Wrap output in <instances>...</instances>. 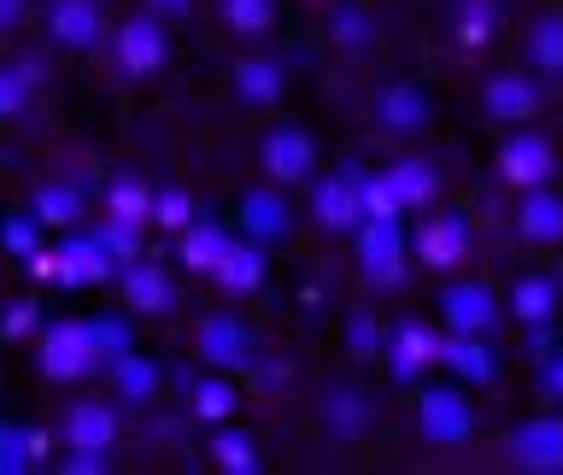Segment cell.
Returning a JSON list of instances; mask_svg holds the SVG:
<instances>
[{
    "mask_svg": "<svg viewBox=\"0 0 563 475\" xmlns=\"http://www.w3.org/2000/svg\"><path fill=\"white\" fill-rule=\"evenodd\" d=\"M106 358L95 341V323H47L42 329V376L47 382H77Z\"/></svg>",
    "mask_w": 563,
    "mask_h": 475,
    "instance_id": "cell-1",
    "label": "cell"
},
{
    "mask_svg": "<svg viewBox=\"0 0 563 475\" xmlns=\"http://www.w3.org/2000/svg\"><path fill=\"white\" fill-rule=\"evenodd\" d=\"M311 218L329 229V235H352L364 223V170L358 165H341L329 170L311 194Z\"/></svg>",
    "mask_w": 563,
    "mask_h": 475,
    "instance_id": "cell-2",
    "label": "cell"
},
{
    "mask_svg": "<svg viewBox=\"0 0 563 475\" xmlns=\"http://www.w3.org/2000/svg\"><path fill=\"white\" fill-rule=\"evenodd\" d=\"M352 235H358L364 276L376 281V288H399L405 281V229H399V218H364Z\"/></svg>",
    "mask_w": 563,
    "mask_h": 475,
    "instance_id": "cell-3",
    "label": "cell"
},
{
    "mask_svg": "<svg viewBox=\"0 0 563 475\" xmlns=\"http://www.w3.org/2000/svg\"><path fill=\"white\" fill-rule=\"evenodd\" d=\"M417 434L429 440V446H464L475 434L470 399L457 394V387H429V394L417 399Z\"/></svg>",
    "mask_w": 563,
    "mask_h": 475,
    "instance_id": "cell-4",
    "label": "cell"
},
{
    "mask_svg": "<svg viewBox=\"0 0 563 475\" xmlns=\"http://www.w3.org/2000/svg\"><path fill=\"white\" fill-rule=\"evenodd\" d=\"M499 176H505L510 188H522V194L528 188H545L558 176V147L545 135H534V130H517L499 147Z\"/></svg>",
    "mask_w": 563,
    "mask_h": 475,
    "instance_id": "cell-5",
    "label": "cell"
},
{
    "mask_svg": "<svg viewBox=\"0 0 563 475\" xmlns=\"http://www.w3.org/2000/svg\"><path fill=\"white\" fill-rule=\"evenodd\" d=\"M112 53H118V65H123V77H153L158 65H165V24H158V12H141L130 18L118 35H112Z\"/></svg>",
    "mask_w": 563,
    "mask_h": 475,
    "instance_id": "cell-6",
    "label": "cell"
},
{
    "mask_svg": "<svg viewBox=\"0 0 563 475\" xmlns=\"http://www.w3.org/2000/svg\"><path fill=\"white\" fill-rule=\"evenodd\" d=\"M411 253L422 258V270H457L470 258V223L457 211H440L411 235Z\"/></svg>",
    "mask_w": 563,
    "mask_h": 475,
    "instance_id": "cell-7",
    "label": "cell"
},
{
    "mask_svg": "<svg viewBox=\"0 0 563 475\" xmlns=\"http://www.w3.org/2000/svg\"><path fill=\"white\" fill-rule=\"evenodd\" d=\"M510 457H517V470L558 475L563 470V417H528L510 434Z\"/></svg>",
    "mask_w": 563,
    "mask_h": 475,
    "instance_id": "cell-8",
    "label": "cell"
},
{
    "mask_svg": "<svg viewBox=\"0 0 563 475\" xmlns=\"http://www.w3.org/2000/svg\"><path fill=\"white\" fill-rule=\"evenodd\" d=\"M387 364H394L399 382H417L422 369L440 364V334L422 323V317H405V323H394V334H387Z\"/></svg>",
    "mask_w": 563,
    "mask_h": 475,
    "instance_id": "cell-9",
    "label": "cell"
},
{
    "mask_svg": "<svg viewBox=\"0 0 563 475\" xmlns=\"http://www.w3.org/2000/svg\"><path fill=\"white\" fill-rule=\"evenodd\" d=\"M440 317H446L452 334H487L499 323V299H493V288H482V281H452V288L440 294Z\"/></svg>",
    "mask_w": 563,
    "mask_h": 475,
    "instance_id": "cell-10",
    "label": "cell"
},
{
    "mask_svg": "<svg viewBox=\"0 0 563 475\" xmlns=\"http://www.w3.org/2000/svg\"><path fill=\"white\" fill-rule=\"evenodd\" d=\"M482 106H487V118H499V123H528L540 112V82L522 77V70H499V77L482 82Z\"/></svg>",
    "mask_w": 563,
    "mask_h": 475,
    "instance_id": "cell-11",
    "label": "cell"
},
{
    "mask_svg": "<svg viewBox=\"0 0 563 475\" xmlns=\"http://www.w3.org/2000/svg\"><path fill=\"white\" fill-rule=\"evenodd\" d=\"M311 165H317V147H311L306 130H271V135H264V170H271L282 188L306 183Z\"/></svg>",
    "mask_w": 563,
    "mask_h": 475,
    "instance_id": "cell-12",
    "label": "cell"
},
{
    "mask_svg": "<svg viewBox=\"0 0 563 475\" xmlns=\"http://www.w3.org/2000/svg\"><path fill=\"white\" fill-rule=\"evenodd\" d=\"M429 118H434V106H429V95H422L417 82H387L376 95V123L387 135H417Z\"/></svg>",
    "mask_w": 563,
    "mask_h": 475,
    "instance_id": "cell-13",
    "label": "cell"
},
{
    "mask_svg": "<svg viewBox=\"0 0 563 475\" xmlns=\"http://www.w3.org/2000/svg\"><path fill=\"white\" fill-rule=\"evenodd\" d=\"M47 35L59 47H95L106 35V18L95 0H47Z\"/></svg>",
    "mask_w": 563,
    "mask_h": 475,
    "instance_id": "cell-14",
    "label": "cell"
},
{
    "mask_svg": "<svg viewBox=\"0 0 563 475\" xmlns=\"http://www.w3.org/2000/svg\"><path fill=\"white\" fill-rule=\"evenodd\" d=\"M288 229H294V211H288V200L282 194H271V188H253L241 200V235L246 241H288Z\"/></svg>",
    "mask_w": 563,
    "mask_h": 475,
    "instance_id": "cell-15",
    "label": "cell"
},
{
    "mask_svg": "<svg viewBox=\"0 0 563 475\" xmlns=\"http://www.w3.org/2000/svg\"><path fill=\"white\" fill-rule=\"evenodd\" d=\"M517 235L534 246H558L563 241V194L552 188H528L517 206Z\"/></svg>",
    "mask_w": 563,
    "mask_h": 475,
    "instance_id": "cell-16",
    "label": "cell"
},
{
    "mask_svg": "<svg viewBox=\"0 0 563 475\" xmlns=\"http://www.w3.org/2000/svg\"><path fill=\"white\" fill-rule=\"evenodd\" d=\"M112 440H118L112 405L82 399V405H70V411H65V446H70V452H106Z\"/></svg>",
    "mask_w": 563,
    "mask_h": 475,
    "instance_id": "cell-17",
    "label": "cell"
},
{
    "mask_svg": "<svg viewBox=\"0 0 563 475\" xmlns=\"http://www.w3.org/2000/svg\"><path fill=\"white\" fill-rule=\"evenodd\" d=\"M112 253H106V241L100 235H70L59 253H53V276L59 281H100V276H112Z\"/></svg>",
    "mask_w": 563,
    "mask_h": 475,
    "instance_id": "cell-18",
    "label": "cell"
},
{
    "mask_svg": "<svg viewBox=\"0 0 563 475\" xmlns=\"http://www.w3.org/2000/svg\"><path fill=\"white\" fill-rule=\"evenodd\" d=\"M218 288L223 294H258V281H264V246L258 241H246V235H229L223 246V258H218Z\"/></svg>",
    "mask_w": 563,
    "mask_h": 475,
    "instance_id": "cell-19",
    "label": "cell"
},
{
    "mask_svg": "<svg viewBox=\"0 0 563 475\" xmlns=\"http://www.w3.org/2000/svg\"><path fill=\"white\" fill-rule=\"evenodd\" d=\"M440 364H446L457 382L487 387V382H493V352H487V334H440Z\"/></svg>",
    "mask_w": 563,
    "mask_h": 475,
    "instance_id": "cell-20",
    "label": "cell"
},
{
    "mask_svg": "<svg viewBox=\"0 0 563 475\" xmlns=\"http://www.w3.org/2000/svg\"><path fill=\"white\" fill-rule=\"evenodd\" d=\"M123 299H130V311L141 317H158V311H170V276L165 270H153V264H123Z\"/></svg>",
    "mask_w": 563,
    "mask_h": 475,
    "instance_id": "cell-21",
    "label": "cell"
},
{
    "mask_svg": "<svg viewBox=\"0 0 563 475\" xmlns=\"http://www.w3.org/2000/svg\"><path fill=\"white\" fill-rule=\"evenodd\" d=\"M246 352H253V341H246V329L235 323V317H206V323H200V358L206 364H246Z\"/></svg>",
    "mask_w": 563,
    "mask_h": 475,
    "instance_id": "cell-22",
    "label": "cell"
},
{
    "mask_svg": "<svg viewBox=\"0 0 563 475\" xmlns=\"http://www.w3.org/2000/svg\"><path fill=\"white\" fill-rule=\"evenodd\" d=\"M382 176H387V188H394L399 211H417V206H429L434 194H440V176H434L429 158H399V165L382 170Z\"/></svg>",
    "mask_w": 563,
    "mask_h": 475,
    "instance_id": "cell-23",
    "label": "cell"
},
{
    "mask_svg": "<svg viewBox=\"0 0 563 475\" xmlns=\"http://www.w3.org/2000/svg\"><path fill=\"white\" fill-rule=\"evenodd\" d=\"M510 311H517V323L545 329L558 317V281L552 276H522L517 288H510Z\"/></svg>",
    "mask_w": 563,
    "mask_h": 475,
    "instance_id": "cell-24",
    "label": "cell"
},
{
    "mask_svg": "<svg viewBox=\"0 0 563 475\" xmlns=\"http://www.w3.org/2000/svg\"><path fill=\"white\" fill-rule=\"evenodd\" d=\"M106 218H112V223H130V229L153 223V188L141 183V176H118V183L106 188Z\"/></svg>",
    "mask_w": 563,
    "mask_h": 475,
    "instance_id": "cell-25",
    "label": "cell"
},
{
    "mask_svg": "<svg viewBox=\"0 0 563 475\" xmlns=\"http://www.w3.org/2000/svg\"><path fill=\"white\" fill-rule=\"evenodd\" d=\"M229 82H235V100H241V106H271V100H282V65H276V59H241Z\"/></svg>",
    "mask_w": 563,
    "mask_h": 475,
    "instance_id": "cell-26",
    "label": "cell"
},
{
    "mask_svg": "<svg viewBox=\"0 0 563 475\" xmlns=\"http://www.w3.org/2000/svg\"><path fill=\"white\" fill-rule=\"evenodd\" d=\"M323 429L334 440H358L369 429V411H364V394H352V387H329L323 394Z\"/></svg>",
    "mask_w": 563,
    "mask_h": 475,
    "instance_id": "cell-27",
    "label": "cell"
},
{
    "mask_svg": "<svg viewBox=\"0 0 563 475\" xmlns=\"http://www.w3.org/2000/svg\"><path fill=\"white\" fill-rule=\"evenodd\" d=\"M223 246H229V229L223 223H188L176 253H183L188 270H206L211 276V270H218V258H223Z\"/></svg>",
    "mask_w": 563,
    "mask_h": 475,
    "instance_id": "cell-28",
    "label": "cell"
},
{
    "mask_svg": "<svg viewBox=\"0 0 563 475\" xmlns=\"http://www.w3.org/2000/svg\"><path fill=\"white\" fill-rule=\"evenodd\" d=\"M82 218V188L77 183H47L42 194H35V223H53V229H65V223H77Z\"/></svg>",
    "mask_w": 563,
    "mask_h": 475,
    "instance_id": "cell-29",
    "label": "cell"
},
{
    "mask_svg": "<svg viewBox=\"0 0 563 475\" xmlns=\"http://www.w3.org/2000/svg\"><path fill=\"white\" fill-rule=\"evenodd\" d=\"M528 59H534V70H545V77H563V18H540V24L528 30Z\"/></svg>",
    "mask_w": 563,
    "mask_h": 475,
    "instance_id": "cell-30",
    "label": "cell"
},
{
    "mask_svg": "<svg viewBox=\"0 0 563 475\" xmlns=\"http://www.w3.org/2000/svg\"><path fill=\"white\" fill-rule=\"evenodd\" d=\"M112 376H118V394H123V399H153V394H158V364H153V358L118 352V358H112Z\"/></svg>",
    "mask_w": 563,
    "mask_h": 475,
    "instance_id": "cell-31",
    "label": "cell"
},
{
    "mask_svg": "<svg viewBox=\"0 0 563 475\" xmlns=\"http://www.w3.org/2000/svg\"><path fill=\"white\" fill-rule=\"evenodd\" d=\"M229 411H235V387H229L223 376H194V417L223 422Z\"/></svg>",
    "mask_w": 563,
    "mask_h": 475,
    "instance_id": "cell-32",
    "label": "cell"
},
{
    "mask_svg": "<svg viewBox=\"0 0 563 475\" xmlns=\"http://www.w3.org/2000/svg\"><path fill=\"white\" fill-rule=\"evenodd\" d=\"M211 457H218V470H229V475H253V470H258L253 440H246V434H229V429L211 434Z\"/></svg>",
    "mask_w": 563,
    "mask_h": 475,
    "instance_id": "cell-33",
    "label": "cell"
},
{
    "mask_svg": "<svg viewBox=\"0 0 563 475\" xmlns=\"http://www.w3.org/2000/svg\"><path fill=\"white\" fill-rule=\"evenodd\" d=\"M153 223L183 235V229L194 223V194H188V188H158V194H153Z\"/></svg>",
    "mask_w": 563,
    "mask_h": 475,
    "instance_id": "cell-34",
    "label": "cell"
},
{
    "mask_svg": "<svg viewBox=\"0 0 563 475\" xmlns=\"http://www.w3.org/2000/svg\"><path fill=\"white\" fill-rule=\"evenodd\" d=\"M35 464V440L18 422H0V475H24Z\"/></svg>",
    "mask_w": 563,
    "mask_h": 475,
    "instance_id": "cell-35",
    "label": "cell"
},
{
    "mask_svg": "<svg viewBox=\"0 0 563 475\" xmlns=\"http://www.w3.org/2000/svg\"><path fill=\"white\" fill-rule=\"evenodd\" d=\"M223 18H229V30H235V35H264V30H271V18H276V7H271V0H223Z\"/></svg>",
    "mask_w": 563,
    "mask_h": 475,
    "instance_id": "cell-36",
    "label": "cell"
},
{
    "mask_svg": "<svg viewBox=\"0 0 563 475\" xmlns=\"http://www.w3.org/2000/svg\"><path fill=\"white\" fill-rule=\"evenodd\" d=\"M35 77V65H0V118H12V112H24V100H30V82Z\"/></svg>",
    "mask_w": 563,
    "mask_h": 475,
    "instance_id": "cell-37",
    "label": "cell"
},
{
    "mask_svg": "<svg viewBox=\"0 0 563 475\" xmlns=\"http://www.w3.org/2000/svg\"><path fill=\"white\" fill-rule=\"evenodd\" d=\"M364 218H405L394 188H387V176H364Z\"/></svg>",
    "mask_w": 563,
    "mask_h": 475,
    "instance_id": "cell-38",
    "label": "cell"
},
{
    "mask_svg": "<svg viewBox=\"0 0 563 475\" xmlns=\"http://www.w3.org/2000/svg\"><path fill=\"white\" fill-rule=\"evenodd\" d=\"M457 42H464V47H482V42H487V7L464 12V24H457Z\"/></svg>",
    "mask_w": 563,
    "mask_h": 475,
    "instance_id": "cell-39",
    "label": "cell"
},
{
    "mask_svg": "<svg viewBox=\"0 0 563 475\" xmlns=\"http://www.w3.org/2000/svg\"><path fill=\"white\" fill-rule=\"evenodd\" d=\"M7 246L12 253H35V218H12L7 223Z\"/></svg>",
    "mask_w": 563,
    "mask_h": 475,
    "instance_id": "cell-40",
    "label": "cell"
},
{
    "mask_svg": "<svg viewBox=\"0 0 563 475\" xmlns=\"http://www.w3.org/2000/svg\"><path fill=\"white\" fill-rule=\"evenodd\" d=\"M364 30H369V18H364V12H346V18H341V35H334V42H341V47H358V42H364Z\"/></svg>",
    "mask_w": 563,
    "mask_h": 475,
    "instance_id": "cell-41",
    "label": "cell"
},
{
    "mask_svg": "<svg viewBox=\"0 0 563 475\" xmlns=\"http://www.w3.org/2000/svg\"><path fill=\"white\" fill-rule=\"evenodd\" d=\"M70 475H88V470H106V452H70Z\"/></svg>",
    "mask_w": 563,
    "mask_h": 475,
    "instance_id": "cell-42",
    "label": "cell"
},
{
    "mask_svg": "<svg viewBox=\"0 0 563 475\" xmlns=\"http://www.w3.org/2000/svg\"><path fill=\"white\" fill-rule=\"evenodd\" d=\"M30 317H35L30 306H12V317H7V334H24V329H30Z\"/></svg>",
    "mask_w": 563,
    "mask_h": 475,
    "instance_id": "cell-43",
    "label": "cell"
},
{
    "mask_svg": "<svg viewBox=\"0 0 563 475\" xmlns=\"http://www.w3.org/2000/svg\"><path fill=\"white\" fill-rule=\"evenodd\" d=\"M376 341H382V334H369V323H352V346H358V352L376 346Z\"/></svg>",
    "mask_w": 563,
    "mask_h": 475,
    "instance_id": "cell-44",
    "label": "cell"
},
{
    "mask_svg": "<svg viewBox=\"0 0 563 475\" xmlns=\"http://www.w3.org/2000/svg\"><path fill=\"white\" fill-rule=\"evenodd\" d=\"M545 387H552V394H563V358L545 364Z\"/></svg>",
    "mask_w": 563,
    "mask_h": 475,
    "instance_id": "cell-45",
    "label": "cell"
},
{
    "mask_svg": "<svg viewBox=\"0 0 563 475\" xmlns=\"http://www.w3.org/2000/svg\"><path fill=\"white\" fill-rule=\"evenodd\" d=\"M18 7H24V0H0V24H12V18H18Z\"/></svg>",
    "mask_w": 563,
    "mask_h": 475,
    "instance_id": "cell-46",
    "label": "cell"
},
{
    "mask_svg": "<svg viewBox=\"0 0 563 475\" xmlns=\"http://www.w3.org/2000/svg\"><path fill=\"white\" fill-rule=\"evenodd\" d=\"M153 12H188V0H153Z\"/></svg>",
    "mask_w": 563,
    "mask_h": 475,
    "instance_id": "cell-47",
    "label": "cell"
}]
</instances>
